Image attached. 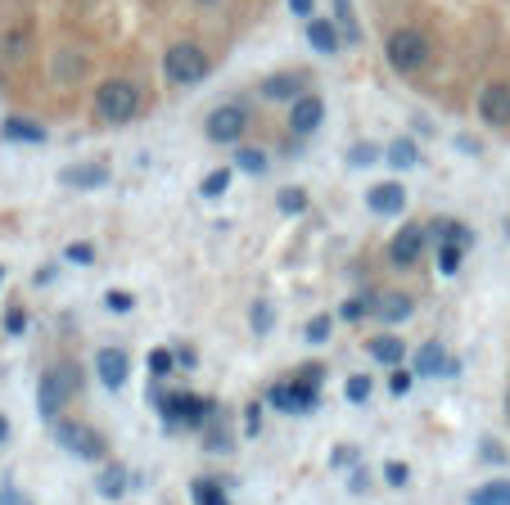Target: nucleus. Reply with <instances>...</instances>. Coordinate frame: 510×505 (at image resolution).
<instances>
[{
    "label": "nucleus",
    "instance_id": "8",
    "mask_svg": "<svg viewBox=\"0 0 510 505\" xmlns=\"http://www.w3.org/2000/svg\"><path fill=\"white\" fill-rule=\"evenodd\" d=\"M271 406H280V411H289V415H308V411H317V384H308V379H294V384H276L271 388Z\"/></svg>",
    "mask_w": 510,
    "mask_h": 505
},
{
    "label": "nucleus",
    "instance_id": "15",
    "mask_svg": "<svg viewBox=\"0 0 510 505\" xmlns=\"http://www.w3.org/2000/svg\"><path fill=\"white\" fill-rule=\"evenodd\" d=\"M371 312H375L384 325H398V321H407V316L415 312V303H411L407 294H380V298L371 303Z\"/></svg>",
    "mask_w": 510,
    "mask_h": 505
},
{
    "label": "nucleus",
    "instance_id": "13",
    "mask_svg": "<svg viewBox=\"0 0 510 505\" xmlns=\"http://www.w3.org/2000/svg\"><path fill=\"white\" fill-rule=\"evenodd\" d=\"M420 248H424V231L420 226H402L393 235V244H389V257H393V266H411L420 257Z\"/></svg>",
    "mask_w": 510,
    "mask_h": 505
},
{
    "label": "nucleus",
    "instance_id": "31",
    "mask_svg": "<svg viewBox=\"0 0 510 505\" xmlns=\"http://www.w3.org/2000/svg\"><path fill=\"white\" fill-rule=\"evenodd\" d=\"M303 208H308V194H303V190H280V212L299 216Z\"/></svg>",
    "mask_w": 510,
    "mask_h": 505
},
{
    "label": "nucleus",
    "instance_id": "21",
    "mask_svg": "<svg viewBox=\"0 0 510 505\" xmlns=\"http://www.w3.org/2000/svg\"><path fill=\"white\" fill-rule=\"evenodd\" d=\"M371 356L380 361V366H402V338H393V334L371 338Z\"/></svg>",
    "mask_w": 510,
    "mask_h": 505
},
{
    "label": "nucleus",
    "instance_id": "25",
    "mask_svg": "<svg viewBox=\"0 0 510 505\" xmlns=\"http://www.w3.org/2000/svg\"><path fill=\"white\" fill-rule=\"evenodd\" d=\"M415 159H420V154H415L411 140H393V144H389V163H393V167H415Z\"/></svg>",
    "mask_w": 510,
    "mask_h": 505
},
{
    "label": "nucleus",
    "instance_id": "24",
    "mask_svg": "<svg viewBox=\"0 0 510 505\" xmlns=\"http://www.w3.org/2000/svg\"><path fill=\"white\" fill-rule=\"evenodd\" d=\"M226 190H231V172H226V167L208 172V176H203V185H199V194H203V199H217V194H226Z\"/></svg>",
    "mask_w": 510,
    "mask_h": 505
},
{
    "label": "nucleus",
    "instance_id": "1",
    "mask_svg": "<svg viewBox=\"0 0 510 505\" xmlns=\"http://www.w3.org/2000/svg\"><path fill=\"white\" fill-rule=\"evenodd\" d=\"M163 72H168L172 86H194V82L208 77V54H203L199 45L181 41V45H172V50L163 54Z\"/></svg>",
    "mask_w": 510,
    "mask_h": 505
},
{
    "label": "nucleus",
    "instance_id": "37",
    "mask_svg": "<svg viewBox=\"0 0 510 505\" xmlns=\"http://www.w3.org/2000/svg\"><path fill=\"white\" fill-rule=\"evenodd\" d=\"M371 303H375V298H366V294H361V298H352V303H343V316H348V321H361V316H366V312H371Z\"/></svg>",
    "mask_w": 510,
    "mask_h": 505
},
{
    "label": "nucleus",
    "instance_id": "42",
    "mask_svg": "<svg viewBox=\"0 0 510 505\" xmlns=\"http://www.w3.org/2000/svg\"><path fill=\"white\" fill-rule=\"evenodd\" d=\"M389 388H393L398 397H407V393H411V375H407V371H398V375L389 379Z\"/></svg>",
    "mask_w": 510,
    "mask_h": 505
},
{
    "label": "nucleus",
    "instance_id": "35",
    "mask_svg": "<svg viewBox=\"0 0 510 505\" xmlns=\"http://www.w3.org/2000/svg\"><path fill=\"white\" fill-rule=\"evenodd\" d=\"M63 257H68V262H78V266H91L95 248H91V244H68V248H63Z\"/></svg>",
    "mask_w": 510,
    "mask_h": 505
},
{
    "label": "nucleus",
    "instance_id": "14",
    "mask_svg": "<svg viewBox=\"0 0 510 505\" xmlns=\"http://www.w3.org/2000/svg\"><path fill=\"white\" fill-rule=\"evenodd\" d=\"M366 203H371V212H380V216H398V212L407 208V190L393 185V181H384V185L366 190Z\"/></svg>",
    "mask_w": 510,
    "mask_h": 505
},
{
    "label": "nucleus",
    "instance_id": "18",
    "mask_svg": "<svg viewBox=\"0 0 510 505\" xmlns=\"http://www.w3.org/2000/svg\"><path fill=\"white\" fill-rule=\"evenodd\" d=\"M262 95H267V100H299V95H303V77H289V72H280V77H267V82H262Z\"/></svg>",
    "mask_w": 510,
    "mask_h": 505
},
{
    "label": "nucleus",
    "instance_id": "29",
    "mask_svg": "<svg viewBox=\"0 0 510 505\" xmlns=\"http://www.w3.org/2000/svg\"><path fill=\"white\" fill-rule=\"evenodd\" d=\"M439 271L457 275L461 271V244H439Z\"/></svg>",
    "mask_w": 510,
    "mask_h": 505
},
{
    "label": "nucleus",
    "instance_id": "41",
    "mask_svg": "<svg viewBox=\"0 0 510 505\" xmlns=\"http://www.w3.org/2000/svg\"><path fill=\"white\" fill-rule=\"evenodd\" d=\"M23 325H28V316H23L19 307H10V316H5V330H10V334H23Z\"/></svg>",
    "mask_w": 510,
    "mask_h": 505
},
{
    "label": "nucleus",
    "instance_id": "43",
    "mask_svg": "<svg viewBox=\"0 0 510 505\" xmlns=\"http://www.w3.org/2000/svg\"><path fill=\"white\" fill-rule=\"evenodd\" d=\"M352 460H357V452H352V447H339V452L330 456V465H352Z\"/></svg>",
    "mask_w": 510,
    "mask_h": 505
},
{
    "label": "nucleus",
    "instance_id": "34",
    "mask_svg": "<svg viewBox=\"0 0 510 505\" xmlns=\"http://www.w3.org/2000/svg\"><path fill=\"white\" fill-rule=\"evenodd\" d=\"M330 338V316H312L308 321V343H325Z\"/></svg>",
    "mask_w": 510,
    "mask_h": 505
},
{
    "label": "nucleus",
    "instance_id": "22",
    "mask_svg": "<svg viewBox=\"0 0 510 505\" xmlns=\"http://www.w3.org/2000/svg\"><path fill=\"white\" fill-rule=\"evenodd\" d=\"M190 496H194V505H231L226 492L217 487V483H208V478H199V483L190 487Z\"/></svg>",
    "mask_w": 510,
    "mask_h": 505
},
{
    "label": "nucleus",
    "instance_id": "45",
    "mask_svg": "<svg viewBox=\"0 0 510 505\" xmlns=\"http://www.w3.org/2000/svg\"><path fill=\"white\" fill-rule=\"evenodd\" d=\"M348 487H352V492H366V469H352V478H348Z\"/></svg>",
    "mask_w": 510,
    "mask_h": 505
},
{
    "label": "nucleus",
    "instance_id": "6",
    "mask_svg": "<svg viewBox=\"0 0 510 505\" xmlns=\"http://www.w3.org/2000/svg\"><path fill=\"white\" fill-rule=\"evenodd\" d=\"M54 433H59L63 452H72V456H82V460H100V456H104L100 433H95V428H86V424H72V419H63Z\"/></svg>",
    "mask_w": 510,
    "mask_h": 505
},
{
    "label": "nucleus",
    "instance_id": "30",
    "mask_svg": "<svg viewBox=\"0 0 510 505\" xmlns=\"http://www.w3.org/2000/svg\"><path fill=\"white\" fill-rule=\"evenodd\" d=\"M249 321H253V330H258V334H271V325H276V307H271V303H253Z\"/></svg>",
    "mask_w": 510,
    "mask_h": 505
},
{
    "label": "nucleus",
    "instance_id": "32",
    "mask_svg": "<svg viewBox=\"0 0 510 505\" xmlns=\"http://www.w3.org/2000/svg\"><path fill=\"white\" fill-rule=\"evenodd\" d=\"M343 393H348V402H366L371 397V375H352L343 384Z\"/></svg>",
    "mask_w": 510,
    "mask_h": 505
},
{
    "label": "nucleus",
    "instance_id": "12",
    "mask_svg": "<svg viewBox=\"0 0 510 505\" xmlns=\"http://www.w3.org/2000/svg\"><path fill=\"white\" fill-rule=\"evenodd\" d=\"M59 181L68 190H100V185H109V167L104 163H78V167H63Z\"/></svg>",
    "mask_w": 510,
    "mask_h": 505
},
{
    "label": "nucleus",
    "instance_id": "27",
    "mask_svg": "<svg viewBox=\"0 0 510 505\" xmlns=\"http://www.w3.org/2000/svg\"><path fill=\"white\" fill-rule=\"evenodd\" d=\"M95 487H100V496H122V492H127V474L113 465V469H104V474H100V483H95Z\"/></svg>",
    "mask_w": 510,
    "mask_h": 505
},
{
    "label": "nucleus",
    "instance_id": "3",
    "mask_svg": "<svg viewBox=\"0 0 510 505\" xmlns=\"http://www.w3.org/2000/svg\"><path fill=\"white\" fill-rule=\"evenodd\" d=\"M159 411L172 428H199L212 419V406L194 393H159Z\"/></svg>",
    "mask_w": 510,
    "mask_h": 505
},
{
    "label": "nucleus",
    "instance_id": "7",
    "mask_svg": "<svg viewBox=\"0 0 510 505\" xmlns=\"http://www.w3.org/2000/svg\"><path fill=\"white\" fill-rule=\"evenodd\" d=\"M244 126H249V113L240 104H222V109H212V118H208V140L235 144L244 135Z\"/></svg>",
    "mask_w": 510,
    "mask_h": 505
},
{
    "label": "nucleus",
    "instance_id": "4",
    "mask_svg": "<svg viewBox=\"0 0 510 505\" xmlns=\"http://www.w3.org/2000/svg\"><path fill=\"white\" fill-rule=\"evenodd\" d=\"M136 109H140V91H136L131 82H104V86L95 91V113H100L104 122H131Z\"/></svg>",
    "mask_w": 510,
    "mask_h": 505
},
{
    "label": "nucleus",
    "instance_id": "19",
    "mask_svg": "<svg viewBox=\"0 0 510 505\" xmlns=\"http://www.w3.org/2000/svg\"><path fill=\"white\" fill-rule=\"evenodd\" d=\"M415 371H420V375H448V352H443L439 343H424V347L415 352Z\"/></svg>",
    "mask_w": 510,
    "mask_h": 505
},
{
    "label": "nucleus",
    "instance_id": "16",
    "mask_svg": "<svg viewBox=\"0 0 510 505\" xmlns=\"http://www.w3.org/2000/svg\"><path fill=\"white\" fill-rule=\"evenodd\" d=\"M0 135H5V140H19V144H41V140H45V126H37V122H28V118H5Z\"/></svg>",
    "mask_w": 510,
    "mask_h": 505
},
{
    "label": "nucleus",
    "instance_id": "23",
    "mask_svg": "<svg viewBox=\"0 0 510 505\" xmlns=\"http://www.w3.org/2000/svg\"><path fill=\"white\" fill-rule=\"evenodd\" d=\"M433 240H443V244H470V231L461 222H433Z\"/></svg>",
    "mask_w": 510,
    "mask_h": 505
},
{
    "label": "nucleus",
    "instance_id": "46",
    "mask_svg": "<svg viewBox=\"0 0 510 505\" xmlns=\"http://www.w3.org/2000/svg\"><path fill=\"white\" fill-rule=\"evenodd\" d=\"M299 379H308V384H321V366H303V375Z\"/></svg>",
    "mask_w": 510,
    "mask_h": 505
},
{
    "label": "nucleus",
    "instance_id": "9",
    "mask_svg": "<svg viewBox=\"0 0 510 505\" xmlns=\"http://www.w3.org/2000/svg\"><path fill=\"white\" fill-rule=\"evenodd\" d=\"M479 118L492 122V126H506L510 122V86L506 82H492L479 91Z\"/></svg>",
    "mask_w": 510,
    "mask_h": 505
},
{
    "label": "nucleus",
    "instance_id": "26",
    "mask_svg": "<svg viewBox=\"0 0 510 505\" xmlns=\"http://www.w3.org/2000/svg\"><path fill=\"white\" fill-rule=\"evenodd\" d=\"M172 366H177V352H172V347H154V352H150V375H154V379L172 375Z\"/></svg>",
    "mask_w": 510,
    "mask_h": 505
},
{
    "label": "nucleus",
    "instance_id": "40",
    "mask_svg": "<svg viewBox=\"0 0 510 505\" xmlns=\"http://www.w3.org/2000/svg\"><path fill=\"white\" fill-rule=\"evenodd\" d=\"M258 428H262V411H258V402H253L249 415H244V433H249V438H258Z\"/></svg>",
    "mask_w": 510,
    "mask_h": 505
},
{
    "label": "nucleus",
    "instance_id": "49",
    "mask_svg": "<svg viewBox=\"0 0 510 505\" xmlns=\"http://www.w3.org/2000/svg\"><path fill=\"white\" fill-rule=\"evenodd\" d=\"M199 5H217V0H199Z\"/></svg>",
    "mask_w": 510,
    "mask_h": 505
},
{
    "label": "nucleus",
    "instance_id": "44",
    "mask_svg": "<svg viewBox=\"0 0 510 505\" xmlns=\"http://www.w3.org/2000/svg\"><path fill=\"white\" fill-rule=\"evenodd\" d=\"M289 10H294L299 19H312V0H289Z\"/></svg>",
    "mask_w": 510,
    "mask_h": 505
},
{
    "label": "nucleus",
    "instance_id": "28",
    "mask_svg": "<svg viewBox=\"0 0 510 505\" xmlns=\"http://www.w3.org/2000/svg\"><path fill=\"white\" fill-rule=\"evenodd\" d=\"M235 167L258 176V172H267V154H262V150H240V154H235Z\"/></svg>",
    "mask_w": 510,
    "mask_h": 505
},
{
    "label": "nucleus",
    "instance_id": "10",
    "mask_svg": "<svg viewBox=\"0 0 510 505\" xmlns=\"http://www.w3.org/2000/svg\"><path fill=\"white\" fill-rule=\"evenodd\" d=\"M321 118H325L321 95H299L294 109H289V131H294V135H312L321 126Z\"/></svg>",
    "mask_w": 510,
    "mask_h": 505
},
{
    "label": "nucleus",
    "instance_id": "38",
    "mask_svg": "<svg viewBox=\"0 0 510 505\" xmlns=\"http://www.w3.org/2000/svg\"><path fill=\"white\" fill-rule=\"evenodd\" d=\"M384 478H389V483H393V487H402V483H407V478H411V469H407V465H402V460H389V465H384Z\"/></svg>",
    "mask_w": 510,
    "mask_h": 505
},
{
    "label": "nucleus",
    "instance_id": "33",
    "mask_svg": "<svg viewBox=\"0 0 510 505\" xmlns=\"http://www.w3.org/2000/svg\"><path fill=\"white\" fill-rule=\"evenodd\" d=\"M375 159H380L375 144H352V154H348V163H352V167H371Z\"/></svg>",
    "mask_w": 510,
    "mask_h": 505
},
{
    "label": "nucleus",
    "instance_id": "20",
    "mask_svg": "<svg viewBox=\"0 0 510 505\" xmlns=\"http://www.w3.org/2000/svg\"><path fill=\"white\" fill-rule=\"evenodd\" d=\"M470 505H510V483L506 478H492L483 487L470 492Z\"/></svg>",
    "mask_w": 510,
    "mask_h": 505
},
{
    "label": "nucleus",
    "instance_id": "47",
    "mask_svg": "<svg viewBox=\"0 0 510 505\" xmlns=\"http://www.w3.org/2000/svg\"><path fill=\"white\" fill-rule=\"evenodd\" d=\"M10 438V424H5V415H0V443H5Z\"/></svg>",
    "mask_w": 510,
    "mask_h": 505
},
{
    "label": "nucleus",
    "instance_id": "2",
    "mask_svg": "<svg viewBox=\"0 0 510 505\" xmlns=\"http://www.w3.org/2000/svg\"><path fill=\"white\" fill-rule=\"evenodd\" d=\"M384 54H389V63H393L398 72H420V68L429 63V41H424V32H415V28H398V32L389 37Z\"/></svg>",
    "mask_w": 510,
    "mask_h": 505
},
{
    "label": "nucleus",
    "instance_id": "11",
    "mask_svg": "<svg viewBox=\"0 0 510 505\" xmlns=\"http://www.w3.org/2000/svg\"><path fill=\"white\" fill-rule=\"evenodd\" d=\"M95 371H100V379H104L109 388H122V384H127V371H131V361H127L122 347H100V352H95Z\"/></svg>",
    "mask_w": 510,
    "mask_h": 505
},
{
    "label": "nucleus",
    "instance_id": "5",
    "mask_svg": "<svg viewBox=\"0 0 510 505\" xmlns=\"http://www.w3.org/2000/svg\"><path fill=\"white\" fill-rule=\"evenodd\" d=\"M72 393H78V371H72V366H54V371H45V375H41V388H37V406H41V415H59V411L68 406Z\"/></svg>",
    "mask_w": 510,
    "mask_h": 505
},
{
    "label": "nucleus",
    "instance_id": "36",
    "mask_svg": "<svg viewBox=\"0 0 510 505\" xmlns=\"http://www.w3.org/2000/svg\"><path fill=\"white\" fill-rule=\"evenodd\" d=\"M104 303H109V312H131V307H136V298H131V294H122V289H109Z\"/></svg>",
    "mask_w": 510,
    "mask_h": 505
},
{
    "label": "nucleus",
    "instance_id": "48",
    "mask_svg": "<svg viewBox=\"0 0 510 505\" xmlns=\"http://www.w3.org/2000/svg\"><path fill=\"white\" fill-rule=\"evenodd\" d=\"M506 419H510V393H506Z\"/></svg>",
    "mask_w": 510,
    "mask_h": 505
},
{
    "label": "nucleus",
    "instance_id": "39",
    "mask_svg": "<svg viewBox=\"0 0 510 505\" xmlns=\"http://www.w3.org/2000/svg\"><path fill=\"white\" fill-rule=\"evenodd\" d=\"M339 28L348 41H357V23H352V10H348V0H339Z\"/></svg>",
    "mask_w": 510,
    "mask_h": 505
},
{
    "label": "nucleus",
    "instance_id": "17",
    "mask_svg": "<svg viewBox=\"0 0 510 505\" xmlns=\"http://www.w3.org/2000/svg\"><path fill=\"white\" fill-rule=\"evenodd\" d=\"M308 41H312V50L334 54V50H339V28H334L330 19H312V23H308Z\"/></svg>",
    "mask_w": 510,
    "mask_h": 505
}]
</instances>
